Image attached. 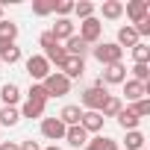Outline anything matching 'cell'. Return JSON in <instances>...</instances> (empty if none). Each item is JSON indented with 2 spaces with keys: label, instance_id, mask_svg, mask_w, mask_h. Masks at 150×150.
<instances>
[{
  "label": "cell",
  "instance_id": "f35d334b",
  "mask_svg": "<svg viewBox=\"0 0 150 150\" xmlns=\"http://www.w3.org/2000/svg\"><path fill=\"white\" fill-rule=\"evenodd\" d=\"M0 150H21L18 141H0Z\"/></svg>",
  "mask_w": 150,
  "mask_h": 150
},
{
  "label": "cell",
  "instance_id": "ac0fdd59",
  "mask_svg": "<svg viewBox=\"0 0 150 150\" xmlns=\"http://www.w3.org/2000/svg\"><path fill=\"white\" fill-rule=\"evenodd\" d=\"M138 41H141V38H138V35H135V30H132V27H129V24H127V27H121V30H118V38H115V44H118V47H121V50H124V47H129V50H132V47H135V44H138Z\"/></svg>",
  "mask_w": 150,
  "mask_h": 150
},
{
  "label": "cell",
  "instance_id": "ba28073f",
  "mask_svg": "<svg viewBox=\"0 0 150 150\" xmlns=\"http://www.w3.org/2000/svg\"><path fill=\"white\" fill-rule=\"evenodd\" d=\"M59 74H65L71 83H74V80H80L83 74H86V59H80V56H68V59L59 65Z\"/></svg>",
  "mask_w": 150,
  "mask_h": 150
},
{
  "label": "cell",
  "instance_id": "d6a6232c",
  "mask_svg": "<svg viewBox=\"0 0 150 150\" xmlns=\"http://www.w3.org/2000/svg\"><path fill=\"white\" fill-rule=\"evenodd\" d=\"M129 109H132L138 118H147V115H150V97H144V100H135Z\"/></svg>",
  "mask_w": 150,
  "mask_h": 150
},
{
  "label": "cell",
  "instance_id": "6da1fadb",
  "mask_svg": "<svg viewBox=\"0 0 150 150\" xmlns=\"http://www.w3.org/2000/svg\"><path fill=\"white\" fill-rule=\"evenodd\" d=\"M106 97H109V91H106V86H100L97 80H94V86H88L86 91H83V97H80V109L83 112H100L103 109V103H106Z\"/></svg>",
  "mask_w": 150,
  "mask_h": 150
},
{
  "label": "cell",
  "instance_id": "e0dca14e",
  "mask_svg": "<svg viewBox=\"0 0 150 150\" xmlns=\"http://www.w3.org/2000/svg\"><path fill=\"white\" fill-rule=\"evenodd\" d=\"M0 100H3V106H18L21 103V88L15 83H3L0 86Z\"/></svg>",
  "mask_w": 150,
  "mask_h": 150
},
{
  "label": "cell",
  "instance_id": "5bb4252c",
  "mask_svg": "<svg viewBox=\"0 0 150 150\" xmlns=\"http://www.w3.org/2000/svg\"><path fill=\"white\" fill-rule=\"evenodd\" d=\"M115 118H118V127H121L124 132H129V129H138V124H141V118H138V115H135L129 106H127V109H121Z\"/></svg>",
  "mask_w": 150,
  "mask_h": 150
},
{
  "label": "cell",
  "instance_id": "4dcf8cb0",
  "mask_svg": "<svg viewBox=\"0 0 150 150\" xmlns=\"http://www.w3.org/2000/svg\"><path fill=\"white\" fill-rule=\"evenodd\" d=\"M50 12H53V0H35V3H33V15L44 18V15H50Z\"/></svg>",
  "mask_w": 150,
  "mask_h": 150
},
{
  "label": "cell",
  "instance_id": "4316f807",
  "mask_svg": "<svg viewBox=\"0 0 150 150\" xmlns=\"http://www.w3.org/2000/svg\"><path fill=\"white\" fill-rule=\"evenodd\" d=\"M147 62H150V47L144 41H138L132 47V65H147Z\"/></svg>",
  "mask_w": 150,
  "mask_h": 150
},
{
  "label": "cell",
  "instance_id": "ab89813d",
  "mask_svg": "<svg viewBox=\"0 0 150 150\" xmlns=\"http://www.w3.org/2000/svg\"><path fill=\"white\" fill-rule=\"evenodd\" d=\"M41 150H62L59 144H50V147H41Z\"/></svg>",
  "mask_w": 150,
  "mask_h": 150
},
{
  "label": "cell",
  "instance_id": "8d00e7d4",
  "mask_svg": "<svg viewBox=\"0 0 150 150\" xmlns=\"http://www.w3.org/2000/svg\"><path fill=\"white\" fill-rule=\"evenodd\" d=\"M18 147H21V150H41V144H38V141H33V138H30V141H21Z\"/></svg>",
  "mask_w": 150,
  "mask_h": 150
},
{
  "label": "cell",
  "instance_id": "44dd1931",
  "mask_svg": "<svg viewBox=\"0 0 150 150\" xmlns=\"http://www.w3.org/2000/svg\"><path fill=\"white\" fill-rule=\"evenodd\" d=\"M18 33H21V30H18V24H15V21H6V18L0 21V41L15 44V41H18Z\"/></svg>",
  "mask_w": 150,
  "mask_h": 150
},
{
  "label": "cell",
  "instance_id": "d590c367",
  "mask_svg": "<svg viewBox=\"0 0 150 150\" xmlns=\"http://www.w3.org/2000/svg\"><path fill=\"white\" fill-rule=\"evenodd\" d=\"M100 147H103V150H118V141L109 138V135H100Z\"/></svg>",
  "mask_w": 150,
  "mask_h": 150
},
{
  "label": "cell",
  "instance_id": "603a6c76",
  "mask_svg": "<svg viewBox=\"0 0 150 150\" xmlns=\"http://www.w3.org/2000/svg\"><path fill=\"white\" fill-rule=\"evenodd\" d=\"M27 100H33V103H41V106H47L50 94L44 91V86H41V83H33V86L27 88Z\"/></svg>",
  "mask_w": 150,
  "mask_h": 150
},
{
  "label": "cell",
  "instance_id": "e575fe53",
  "mask_svg": "<svg viewBox=\"0 0 150 150\" xmlns=\"http://www.w3.org/2000/svg\"><path fill=\"white\" fill-rule=\"evenodd\" d=\"M38 44H41L44 50H50V47H53V44H59V41H56V38L50 35V30H47V33H41V38H38Z\"/></svg>",
  "mask_w": 150,
  "mask_h": 150
},
{
  "label": "cell",
  "instance_id": "74e56055",
  "mask_svg": "<svg viewBox=\"0 0 150 150\" xmlns=\"http://www.w3.org/2000/svg\"><path fill=\"white\" fill-rule=\"evenodd\" d=\"M83 150H103V147H100V135H97V138H88V144H86Z\"/></svg>",
  "mask_w": 150,
  "mask_h": 150
},
{
  "label": "cell",
  "instance_id": "83f0119b",
  "mask_svg": "<svg viewBox=\"0 0 150 150\" xmlns=\"http://www.w3.org/2000/svg\"><path fill=\"white\" fill-rule=\"evenodd\" d=\"M74 15H77L80 21L94 18V3H91V0H80V3H74Z\"/></svg>",
  "mask_w": 150,
  "mask_h": 150
},
{
  "label": "cell",
  "instance_id": "7a4b0ae2",
  "mask_svg": "<svg viewBox=\"0 0 150 150\" xmlns=\"http://www.w3.org/2000/svg\"><path fill=\"white\" fill-rule=\"evenodd\" d=\"M91 53H94V59L106 68V65H118L121 59H124V50L115 44V41H97L94 47H91Z\"/></svg>",
  "mask_w": 150,
  "mask_h": 150
},
{
  "label": "cell",
  "instance_id": "5b68a950",
  "mask_svg": "<svg viewBox=\"0 0 150 150\" xmlns=\"http://www.w3.org/2000/svg\"><path fill=\"white\" fill-rule=\"evenodd\" d=\"M97 83H100V86H124V83H127V65H124V62L106 65L103 74L97 77Z\"/></svg>",
  "mask_w": 150,
  "mask_h": 150
},
{
  "label": "cell",
  "instance_id": "7c38bea8",
  "mask_svg": "<svg viewBox=\"0 0 150 150\" xmlns=\"http://www.w3.org/2000/svg\"><path fill=\"white\" fill-rule=\"evenodd\" d=\"M62 141H68L71 147L83 150V147L88 144V132H86V129H83L80 124H77V127H68V129H65V138H62Z\"/></svg>",
  "mask_w": 150,
  "mask_h": 150
},
{
  "label": "cell",
  "instance_id": "52a82bcc",
  "mask_svg": "<svg viewBox=\"0 0 150 150\" xmlns=\"http://www.w3.org/2000/svg\"><path fill=\"white\" fill-rule=\"evenodd\" d=\"M124 12H127V18L132 21L129 27H135L138 21L150 18V3H147V0H129V3H124Z\"/></svg>",
  "mask_w": 150,
  "mask_h": 150
},
{
  "label": "cell",
  "instance_id": "277c9868",
  "mask_svg": "<svg viewBox=\"0 0 150 150\" xmlns=\"http://www.w3.org/2000/svg\"><path fill=\"white\" fill-rule=\"evenodd\" d=\"M80 38H83L88 47H94V44L103 38V21H100V18H86V21H80Z\"/></svg>",
  "mask_w": 150,
  "mask_h": 150
},
{
  "label": "cell",
  "instance_id": "d4e9b609",
  "mask_svg": "<svg viewBox=\"0 0 150 150\" xmlns=\"http://www.w3.org/2000/svg\"><path fill=\"white\" fill-rule=\"evenodd\" d=\"M41 56H44L50 65H56V68H59V65L68 59V53H65V47H62V44H53V47H50V50H44Z\"/></svg>",
  "mask_w": 150,
  "mask_h": 150
},
{
  "label": "cell",
  "instance_id": "7bdbcfd3",
  "mask_svg": "<svg viewBox=\"0 0 150 150\" xmlns=\"http://www.w3.org/2000/svg\"><path fill=\"white\" fill-rule=\"evenodd\" d=\"M0 68H3V65H0Z\"/></svg>",
  "mask_w": 150,
  "mask_h": 150
},
{
  "label": "cell",
  "instance_id": "836d02e7",
  "mask_svg": "<svg viewBox=\"0 0 150 150\" xmlns=\"http://www.w3.org/2000/svg\"><path fill=\"white\" fill-rule=\"evenodd\" d=\"M132 30H135V35H138V38H147V35H150V18L138 21V24H135Z\"/></svg>",
  "mask_w": 150,
  "mask_h": 150
},
{
  "label": "cell",
  "instance_id": "4fadbf2b",
  "mask_svg": "<svg viewBox=\"0 0 150 150\" xmlns=\"http://www.w3.org/2000/svg\"><path fill=\"white\" fill-rule=\"evenodd\" d=\"M65 53H68V56H80V59H86V56L91 53V47H88L80 35H71V38L65 41Z\"/></svg>",
  "mask_w": 150,
  "mask_h": 150
},
{
  "label": "cell",
  "instance_id": "9c48e42d",
  "mask_svg": "<svg viewBox=\"0 0 150 150\" xmlns=\"http://www.w3.org/2000/svg\"><path fill=\"white\" fill-rule=\"evenodd\" d=\"M65 124L59 121V118H41V135L47 138V141H62L65 138Z\"/></svg>",
  "mask_w": 150,
  "mask_h": 150
},
{
  "label": "cell",
  "instance_id": "d6986e66",
  "mask_svg": "<svg viewBox=\"0 0 150 150\" xmlns=\"http://www.w3.org/2000/svg\"><path fill=\"white\" fill-rule=\"evenodd\" d=\"M100 15H103L106 21H118V18L124 15V3H121V0H103Z\"/></svg>",
  "mask_w": 150,
  "mask_h": 150
},
{
  "label": "cell",
  "instance_id": "1f68e13d",
  "mask_svg": "<svg viewBox=\"0 0 150 150\" xmlns=\"http://www.w3.org/2000/svg\"><path fill=\"white\" fill-rule=\"evenodd\" d=\"M129 71H132V80H135V83H144V86H147V77H150V65H132Z\"/></svg>",
  "mask_w": 150,
  "mask_h": 150
},
{
  "label": "cell",
  "instance_id": "ffe728a7",
  "mask_svg": "<svg viewBox=\"0 0 150 150\" xmlns=\"http://www.w3.org/2000/svg\"><path fill=\"white\" fill-rule=\"evenodd\" d=\"M80 118H83V109H80V106H74V103H71V106H65V109L59 112V121H62L65 127H77V124H80Z\"/></svg>",
  "mask_w": 150,
  "mask_h": 150
},
{
  "label": "cell",
  "instance_id": "8fae6325",
  "mask_svg": "<svg viewBox=\"0 0 150 150\" xmlns=\"http://www.w3.org/2000/svg\"><path fill=\"white\" fill-rule=\"evenodd\" d=\"M150 94V86H144V83H135V80H127L124 83V97L129 100V103H135V100H144Z\"/></svg>",
  "mask_w": 150,
  "mask_h": 150
},
{
  "label": "cell",
  "instance_id": "b9f144b4",
  "mask_svg": "<svg viewBox=\"0 0 150 150\" xmlns=\"http://www.w3.org/2000/svg\"><path fill=\"white\" fill-rule=\"evenodd\" d=\"M141 150H147V147H141Z\"/></svg>",
  "mask_w": 150,
  "mask_h": 150
},
{
  "label": "cell",
  "instance_id": "f546056e",
  "mask_svg": "<svg viewBox=\"0 0 150 150\" xmlns=\"http://www.w3.org/2000/svg\"><path fill=\"white\" fill-rule=\"evenodd\" d=\"M53 12H56L59 18H68V15L74 12V0H53Z\"/></svg>",
  "mask_w": 150,
  "mask_h": 150
},
{
  "label": "cell",
  "instance_id": "2e32d148",
  "mask_svg": "<svg viewBox=\"0 0 150 150\" xmlns=\"http://www.w3.org/2000/svg\"><path fill=\"white\" fill-rule=\"evenodd\" d=\"M15 62H21V47L0 41V65H15Z\"/></svg>",
  "mask_w": 150,
  "mask_h": 150
},
{
  "label": "cell",
  "instance_id": "7402d4cb",
  "mask_svg": "<svg viewBox=\"0 0 150 150\" xmlns=\"http://www.w3.org/2000/svg\"><path fill=\"white\" fill-rule=\"evenodd\" d=\"M121 109H124V100H121V97H115V94H109V97H106V103H103V109H100V115H103V121H106V118H115Z\"/></svg>",
  "mask_w": 150,
  "mask_h": 150
},
{
  "label": "cell",
  "instance_id": "cb8c5ba5",
  "mask_svg": "<svg viewBox=\"0 0 150 150\" xmlns=\"http://www.w3.org/2000/svg\"><path fill=\"white\" fill-rule=\"evenodd\" d=\"M18 121H21L18 106H3V109H0V127H15Z\"/></svg>",
  "mask_w": 150,
  "mask_h": 150
},
{
  "label": "cell",
  "instance_id": "30bf717a",
  "mask_svg": "<svg viewBox=\"0 0 150 150\" xmlns=\"http://www.w3.org/2000/svg\"><path fill=\"white\" fill-rule=\"evenodd\" d=\"M50 35L62 44V41H68L71 35H77V24H74L71 18H56V24L50 27Z\"/></svg>",
  "mask_w": 150,
  "mask_h": 150
},
{
  "label": "cell",
  "instance_id": "484cf974",
  "mask_svg": "<svg viewBox=\"0 0 150 150\" xmlns=\"http://www.w3.org/2000/svg\"><path fill=\"white\" fill-rule=\"evenodd\" d=\"M18 112H21V118H44V106L41 103H33V100H24V106Z\"/></svg>",
  "mask_w": 150,
  "mask_h": 150
},
{
  "label": "cell",
  "instance_id": "3957f363",
  "mask_svg": "<svg viewBox=\"0 0 150 150\" xmlns=\"http://www.w3.org/2000/svg\"><path fill=\"white\" fill-rule=\"evenodd\" d=\"M41 86H44V91H47L50 97H65V94H71V80L65 77V74H59V71H50Z\"/></svg>",
  "mask_w": 150,
  "mask_h": 150
},
{
  "label": "cell",
  "instance_id": "60d3db41",
  "mask_svg": "<svg viewBox=\"0 0 150 150\" xmlns=\"http://www.w3.org/2000/svg\"><path fill=\"white\" fill-rule=\"evenodd\" d=\"M0 21H3V6H0Z\"/></svg>",
  "mask_w": 150,
  "mask_h": 150
},
{
  "label": "cell",
  "instance_id": "f1b7e54d",
  "mask_svg": "<svg viewBox=\"0 0 150 150\" xmlns=\"http://www.w3.org/2000/svg\"><path fill=\"white\" fill-rule=\"evenodd\" d=\"M124 147H127V150H141V147H144V135H141L138 129H129L127 138H124Z\"/></svg>",
  "mask_w": 150,
  "mask_h": 150
},
{
  "label": "cell",
  "instance_id": "8992f818",
  "mask_svg": "<svg viewBox=\"0 0 150 150\" xmlns=\"http://www.w3.org/2000/svg\"><path fill=\"white\" fill-rule=\"evenodd\" d=\"M27 74H30L33 83H44V77L50 74V62H47L41 53H35V56L27 59Z\"/></svg>",
  "mask_w": 150,
  "mask_h": 150
},
{
  "label": "cell",
  "instance_id": "9a60e30c",
  "mask_svg": "<svg viewBox=\"0 0 150 150\" xmlns=\"http://www.w3.org/2000/svg\"><path fill=\"white\" fill-rule=\"evenodd\" d=\"M80 127H83L88 135H91V132H100V129H103V115H100V112H83Z\"/></svg>",
  "mask_w": 150,
  "mask_h": 150
}]
</instances>
